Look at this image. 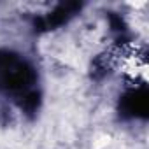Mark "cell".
<instances>
[{
	"instance_id": "1",
	"label": "cell",
	"mask_w": 149,
	"mask_h": 149,
	"mask_svg": "<svg viewBox=\"0 0 149 149\" xmlns=\"http://www.w3.org/2000/svg\"><path fill=\"white\" fill-rule=\"evenodd\" d=\"M33 81L35 74L23 58L11 51H0V90L14 93L21 100L32 91L30 86Z\"/></svg>"
},
{
	"instance_id": "2",
	"label": "cell",
	"mask_w": 149,
	"mask_h": 149,
	"mask_svg": "<svg viewBox=\"0 0 149 149\" xmlns=\"http://www.w3.org/2000/svg\"><path fill=\"white\" fill-rule=\"evenodd\" d=\"M119 111L123 112V116H130V118H146L147 111H149V95L146 88H139V90H132L128 91L121 102H119Z\"/></svg>"
},
{
	"instance_id": "3",
	"label": "cell",
	"mask_w": 149,
	"mask_h": 149,
	"mask_svg": "<svg viewBox=\"0 0 149 149\" xmlns=\"http://www.w3.org/2000/svg\"><path fill=\"white\" fill-rule=\"evenodd\" d=\"M79 9H81V4H77V2H65V4H60L53 13H49L47 16L37 19V21H35V28H37V30H51V28H56V26L63 25L65 21H68Z\"/></svg>"
}]
</instances>
